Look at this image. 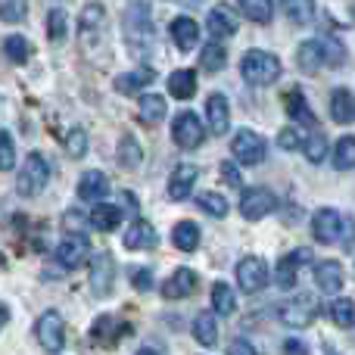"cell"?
<instances>
[{
	"instance_id": "6da1fadb",
	"label": "cell",
	"mask_w": 355,
	"mask_h": 355,
	"mask_svg": "<svg viewBox=\"0 0 355 355\" xmlns=\"http://www.w3.org/2000/svg\"><path fill=\"white\" fill-rule=\"evenodd\" d=\"M125 37H128L131 50H135L137 56H150L156 28H153V16H150L147 0H135V3L125 10Z\"/></svg>"
},
{
	"instance_id": "7a4b0ae2",
	"label": "cell",
	"mask_w": 355,
	"mask_h": 355,
	"mask_svg": "<svg viewBox=\"0 0 355 355\" xmlns=\"http://www.w3.org/2000/svg\"><path fill=\"white\" fill-rule=\"evenodd\" d=\"M296 60H300L302 72H318L321 66H343L346 53L337 41L331 37H318V41H306L296 50Z\"/></svg>"
},
{
	"instance_id": "3957f363",
	"label": "cell",
	"mask_w": 355,
	"mask_h": 355,
	"mask_svg": "<svg viewBox=\"0 0 355 355\" xmlns=\"http://www.w3.org/2000/svg\"><path fill=\"white\" fill-rule=\"evenodd\" d=\"M240 72L250 85L262 87V85H275L281 78V60L268 50H246L240 60Z\"/></svg>"
},
{
	"instance_id": "277c9868",
	"label": "cell",
	"mask_w": 355,
	"mask_h": 355,
	"mask_svg": "<svg viewBox=\"0 0 355 355\" xmlns=\"http://www.w3.org/2000/svg\"><path fill=\"white\" fill-rule=\"evenodd\" d=\"M50 181V166L47 159H44L41 153H28V159L22 162V168H19V178H16V193L19 196H37L44 187H47Z\"/></svg>"
},
{
	"instance_id": "5b68a950",
	"label": "cell",
	"mask_w": 355,
	"mask_h": 355,
	"mask_svg": "<svg viewBox=\"0 0 355 355\" xmlns=\"http://www.w3.org/2000/svg\"><path fill=\"white\" fill-rule=\"evenodd\" d=\"M315 315H318V302H315V296H309V293L293 296L290 302L281 306V321L287 327H296V331H302V327L312 324Z\"/></svg>"
},
{
	"instance_id": "8992f818",
	"label": "cell",
	"mask_w": 355,
	"mask_h": 355,
	"mask_svg": "<svg viewBox=\"0 0 355 355\" xmlns=\"http://www.w3.org/2000/svg\"><path fill=\"white\" fill-rule=\"evenodd\" d=\"M172 137H175L178 147L196 150L202 141H206V128H202V122L196 119V112H178L175 122H172Z\"/></svg>"
},
{
	"instance_id": "52a82bcc",
	"label": "cell",
	"mask_w": 355,
	"mask_h": 355,
	"mask_svg": "<svg viewBox=\"0 0 355 355\" xmlns=\"http://www.w3.org/2000/svg\"><path fill=\"white\" fill-rule=\"evenodd\" d=\"M231 150H234V159L243 162V166H259V162L265 159V141L250 128L234 131Z\"/></svg>"
},
{
	"instance_id": "ba28073f",
	"label": "cell",
	"mask_w": 355,
	"mask_h": 355,
	"mask_svg": "<svg viewBox=\"0 0 355 355\" xmlns=\"http://www.w3.org/2000/svg\"><path fill=\"white\" fill-rule=\"evenodd\" d=\"M277 206V196L268 187H250L243 190V200H240V212L246 221H259L265 215H271Z\"/></svg>"
},
{
	"instance_id": "9c48e42d",
	"label": "cell",
	"mask_w": 355,
	"mask_h": 355,
	"mask_svg": "<svg viewBox=\"0 0 355 355\" xmlns=\"http://www.w3.org/2000/svg\"><path fill=\"white\" fill-rule=\"evenodd\" d=\"M35 334H37V343L47 352H60L66 346V324H62V318L56 312H44L35 324Z\"/></svg>"
},
{
	"instance_id": "30bf717a",
	"label": "cell",
	"mask_w": 355,
	"mask_h": 355,
	"mask_svg": "<svg viewBox=\"0 0 355 355\" xmlns=\"http://www.w3.org/2000/svg\"><path fill=\"white\" fill-rule=\"evenodd\" d=\"M237 284L243 293H259L268 284V265L259 256H246L243 262L237 265Z\"/></svg>"
},
{
	"instance_id": "8fae6325",
	"label": "cell",
	"mask_w": 355,
	"mask_h": 355,
	"mask_svg": "<svg viewBox=\"0 0 355 355\" xmlns=\"http://www.w3.org/2000/svg\"><path fill=\"white\" fill-rule=\"evenodd\" d=\"M53 256L62 268H78V265L91 256V243H87L85 234H69L66 240H60V246H56Z\"/></svg>"
},
{
	"instance_id": "7c38bea8",
	"label": "cell",
	"mask_w": 355,
	"mask_h": 355,
	"mask_svg": "<svg viewBox=\"0 0 355 355\" xmlns=\"http://www.w3.org/2000/svg\"><path fill=\"white\" fill-rule=\"evenodd\" d=\"M112 281H116V259L110 252H100L91 262V290L94 296H110Z\"/></svg>"
},
{
	"instance_id": "4fadbf2b",
	"label": "cell",
	"mask_w": 355,
	"mask_h": 355,
	"mask_svg": "<svg viewBox=\"0 0 355 355\" xmlns=\"http://www.w3.org/2000/svg\"><path fill=\"white\" fill-rule=\"evenodd\" d=\"M312 262V250H293L287 252V256L277 262V271H275V281L281 290H293L296 287V271H300V265Z\"/></svg>"
},
{
	"instance_id": "5bb4252c",
	"label": "cell",
	"mask_w": 355,
	"mask_h": 355,
	"mask_svg": "<svg viewBox=\"0 0 355 355\" xmlns=\"http://www.w3.org/2000/svg\"><path fill=\"white\" fill-rule=\"evenodd\" d=\"M312 234L318 243H334L343 234V218L337 209H318L312 218Z\"/></svg>"
},
{
	"instance_id": "9a60e30c",
	"label": "cell",
	"mask_w": 355,
	"mask_h": 355,
	"mask_svg": "<svg viewBox=\"0 0 355 355\" xmlns=\"http://www.w3.org/2000/svg\"><path fill=\"white\" fill-rule=\"evenodd\" d=\"M206 122H209L212 135H227V128H231V106H227V97L212 94V97L206 100Z\"/></svg>"
},
{
	"instance_id": "2e32d148",
	"label": "cell",
	"mask_w": 355,
	"mask_h": 355,
	"mask_svg": "<svg viewBox=\"0 0 355 355\" xmlns=\"http://www.w3.org/2000/svg\"><path fill=\"white\" fill-rule=\"evenodd\" d=\"M168 31H172V37H175V47L184 50V53H190V50L196 47V41H200V25L190 16H178Z\"/></svg>"
},
{
	"instance_id": "e0dca14e",
	"label": "cell",
	"mask_w": 355,
	"mask_h": 355,
	"mask_svg": "<svg viewBox=\"0 0 355 355\" xmlns=\"http://www.w3.org/2000/svg\"><path fill=\"white\" fill-rule=\"evenodd\" d=\"M196 166H178L172 178H168V200L181 202L190 196V190H193V181H196Z\"/></svg>"
},
{
	"instance_id": "ac0fdd59",
	"label": "cell",
	"mask_w": 355,
	"mask_h": 355,
	"mask_svg": "<svg viewBox=\"0 0 355 355\" xmlns=\"http://www.w3.org/2000/svg\"><path fill=\"white\" fill-rule=\"evenodd\" d=\"M193 290H196V275L190 268H178L175 275L162 284V296H166V300H184V296H190Z\"/></svg>"
},
{
	"instance_id": "d6986e66",
	"label": "cell",
	"mask_w": 355,
	"mask_h": 355,
	"mask_svg": "<svg viewBox=\"0 0 355 355\" xmlns=\"http://www.w3.org/2000/svg\"><path fill=\"white\" fill-rule=\"evenodd\" d=\"M156 243H159V237H156V227L150 225V221H135V225L128 227V234H125V246L135 252L153 250Z\"/></svg>"
},
{
	"instance_id": "ffe728a7",
	"label": "cell",
	"mask_w": 355,
	"mask_h": 355,
	"mask_svg": "<svg viewBox=\"0 0 355 355\" xmlns=\"http://www.w3.org/2000/svg\"><path fill=\"white\" fill-rule=\"evenodd\" d=\"M78 196L81 200H91V202H100L103 196H110V178L103 172H85L78 181Z\"/></svg>"
},
{
	"instance_id": "44dd1931",
	"label": "cell",
	"mask_w": 355,
	"mask_h": 355,
	"mask_svg": "<svg viewBox=\"0 0 355 355\" xmlns=\"http://www.w3.org/2000/svg\"><path fill=\"white\" fill-rule=\"evenodd\" d=\"M284 106H287V112H290V119H293V122H300V125H318V119H315L312 106H309V100L302 97L300 87H290L287 97H284Z\"/></svg>"
},
{
	"instance_id": "7402d4cb",
	"label": "cell",
	"mask_w": 355,
	"mask_h": 355,
	"mask_svg": "<svg viewBox=\"0 0 355 355\" xmlns=\"http://www.w3.org/2000/svg\"><path fill=\"white\" fill-rule=\"evenodd\" d=\"M209 31H212L215 37H231V35H237V16L231 12V6L218 3L212 12H209Z\"/></svg>"
},
{
	"instance_id": "603a6c76",
	"label": "cell",
	"mask_w": 355,
	"mask_h": 355,
	"mask_svg": "<svg viewBox=\"0 0 355 355\" xmlns=\"http://www.w3.org/2000/svg\"><path fill=\"white\" fill-rule=\"evenodd\" d=\"M315 284H318L324 293H337L340 287H343V268H340L337 262H318L315 265Z\"/></svg>"
},
{
	"instance_id": "cb8c5ba5",
	"label": "cell",
	"mask_w": 355,
	"mask_h": 355,
	"mask_svg": "<svg viewBox=\"0 0 355 355\" xmlns=\"http://www.w3.org/2000/svg\"><path fill=\"white\" fill-rule=\"evenodd\" d=\"M168 94L175 100H190L196 94V72L193 69H178L168 75Z\"/></svg>"
},
{
	"instance_id": "d4e9b609",
	"label": "cell",
	"mask_w": 355,
	"mask_h": 355,
	"mask_svg": "<svg viewBox=\"0 0 355 355\" xmlns=\"http://www.w3.org/2000/svg\"><path fill=\"white\" fill-rule=\"evenodd\" d=\"M137 112H141L144 125H159L162 119H166L168 106H166V100H162L159 94H147V97H141V103H137Z\"/></svg>"
},
{
	"instance_id": "484cf974",
	"label": "cell",
	"mask_w": 355,
	"mask_h": 355,
	"mask_svg": "<svg viewBox=\"0 0 355 355\" xmlns=\"http://www.w3.org/2000/svg\"><path fill=\"white\" fill-rule=\"evenodd\" d=\"M119 221H122V209L119 206H106V202H97L91 212V227L94 231H116Z\"/></svg>"
},
{
	"instance_id": "4316f807",
	"label": "cell",
	"mask_w": 355,
	"mask_h": 355,
	"mask_svg": "<svg viewBox=\"0 0 355 355\" xmlns=\"http://www.w3.org/2000/svg\"><path fill=\"white\" fill-rule=\"evenodd\" d=\"M119 334H125V327H119L116 318H110V315L97 318V321H94V327H91V340L97 346H112L119 340Z\"/></svg>"
},
{
	"instance_id": "83f0119b",
	"label": "cell",
	"mask_w": 355,
	"mask_h": 355,
	"mask_svg": "<svg viewBox=\"0 0 355 355\" xmlns=\"http://www.w3.org/2000/svg\"><path fill=\"white\" fill-rule=\"evenodd\" d=\"M331 116H334V122H340V125H349L352 119H355L352 94L346 91V87H340V91H334V97H331Z\"/></svg>"
},
{
	"instance_id": "f1b7e54d",
	"label": "cell",
	"mask_w": 355,
	"mask_h": 355,
	"mask_svg": "<svg viewBox=\"0 0 355 355\" xmlns=\"http://www.w3.org/2000/svg\"><path fill=\"white\" fill-rule=\"evenodd\" d=\"M172 243H175L181 252H193L196 246H200V227H196L193 221H181V225H175Z\"/></svg>"
},
{
	"instance_id": "f546056e",
	"label": "cell",
	"mask_w": 355,
	"mask_h": 355,
	"mask_svg": "<svg viewBox=\"0 0 355 355\" xmlns=\"http://www.w3.org/2000/svg\"><path fill=\"white\" fill-rule=\"evenodd\" d=\"M193 337L200 346H215L218 343V324H215V318L209 312H200L193 321Z\"/></svg>"
},
{
	"instance_id": "4dcf8cb0",
	"label": "cell",
	"mask_w": 355,
	"mask_h": 355,
	"mask_svg": "<svg viewBox=\"0 0 355 355\" xmlns=\"http://www.w3.org/2000/svg\"><path fill=\"white\" fill-rule=\"evenodd\" d=\"M281 6L290 22L296 25H309L315 19V0H281Z\"/></svg>"
},
{
	"instance_id": "1f68e13d",
	"label": "cell",
	"mask_w": 355,
	"mask_h": 355,
	"mask_svg": "<svg viewBox=\"0 0 355 355\" xmlns=\"http://www.w3.org/2000/svg\"><path fill=\"white\" fill-rule=\"evenodd\" d=\"M212 309L218 315H234L237 312V296H234V287H227L225 281H218L212 287Z\"/></svg>"
},
{
	"instance_id": "d6a6232c",
	"label": "cell",
	"mask_w": 355,
	"mask_h": 355,
	"mask_svg": "<svg viewBox=\"0 0 355 355\" xmlns=\"http://www.w3.org/2000/svg\"><path fill=\"white\" fill-rule=\"evenodd\" d=\"M334 166H337L340 172H349L355 166V137L352 135H343L337 141V147H334Z\"/></svg>"
},
{
	"instance_id": "836d02e7",
	"label": "cell",
	"mask_w": 355,
	"mask_h": 355,
	"mask_svg": "<svg viewBox=\"0 0 355 355\" xmlns=\"http://www.w3.org/2000/svg\"><path fill=\"white\" fill-rule=\"evenodd\" d=\"M3 53L10 56V62H16V66H22V62H28L31 56V44L25 35H10L3 41Z\"/></svg>"
},
{
	"instance_id": "e575fe53",
	"label": "cell",
	"mask_w": 355,
	"mask_h": 355,
	"mask_svg": "<svg viewBox=\"0 0 355 355\" xmlns=\"http://www.w3.org/2000/svg\"><path fill=\"white\" fill-rule=\"evenodd\" d=\"M150 81H153V72H150V69H137V72L119 75V78H116V91L119 94H135V91H141L144 85H150Z\"/></svg>"
},
{
	"instance_id": "d590c367",
	"label": "cell",
	"mask_w": 355,
	"mask_h": 355,
	"mask_svg": "<svg viewBox=\"0 0 355 355\" xmlns=\"http://www.w3.org/2000/svg\"><path fill=\"white\" fill-rule=\"evenodd\" d=\"M119 162H122V168H137L144 162V150L135 137L125 135L122 141H119Z\"/></svg>"
},
{
	"instance_id": "8d00e7d4",
	"label": "cell",
	"mask_w": 355,
	"mask_h": 355,
	"mask_svg": "<svg viewBox=\"0 0 355 355\" xmlns=\"http://www.w3.org/2000/svg\"><path fill=\"white\" fill-rule=\"evenodd\" d=\"M240 3V10H243V16L246 19H252V22H262V25H268L271 22V0H237Z\"/></svg>"
},
{
	"instance_id": "74e56055",
	"label": "cell",
	"mask_w": 355,
	"mask_h": 355,
	"mask_svg": "<svg viewBox=\"0 0 355 355\" xmlns=\"http://www.w3.org/2000/svg\"><path fill=\"white\" fill-rule=\"evenodd\" d=\"M327 315H331V321L337 327H352V300H346V296L334 300L331 306H327Z\"/></svg>"
},
{
	"instance_id": "f35d334b",
	"label": "cell",
	"mask_w": 355,
	"mask_h": 355,
	"mask_svg": "<svg viewBox=\"0 0 355 355\" xmlns=\"http://www.w3.org/2000/svg\"><path fill=\"white\" fill-rule=\"evenodd\" d=\"M300 150L306 153L309 162H321V159L327 156V141H324V135H321V131H315L312 137H306V141L300 144Z\"/></svg>"
},
{
	"instance_id": "ab89813d",
	"label": "cell",
	"mask_w": 355,
	"mask_h": 355,
	"mask_svg": "<svg viewBox=\"0 0 355 355\" xmlns=\"http://www.w3.org/2000/svg\"><path fill=\"white\" fill-rule=\"evenodd\" d=\"M200 209L202 212H209L212 218H225L227 212H231V206H227V200L221 193H200Z\"/></svg>"
},
{
	"instance_id": "60d3db41",
	"label": "cell",
	"mask_w": 355,
	"mask_h": 355,
	"mask_svg": "<svg viewBox=\"0 0 355 355\" xmlns=\"http://www.w3.org/2000/svg\"><path fill=\"white\" fill-rule=\"evenodd\" d=\"M225 62H227V53L218 41H212L206 50H202V69H206V72H221Z\"/></svg>"
},
{
	"instance_id": "b9f144b4",
	"label": "cell",
	"mask_w": 355,
	"mask_h": 355,
	"mask_svg": "<svg viewBox=\"0 0 355 355\" xmlns=\"http://www.w3.org/2000/svg\"><path fill=\"white\" fill-rule=\"evenodd\" d=\"M16 166V144L6 131H0V172H10Z\"/></svg>"
},
{
	"instance_id": "7bdbcfd3",
	"label": "cell",
	"mask_w": 355,
	"mask_h": 355,
	"mask_svg": "<svg viewBox=\"0 0 355 355\" xmlns=\"http://www.w3.org/2000/svg\"><path fill=\"white\" fill-rule=\"evenodd\" d=\"M0 19H3V22H22L25 0H0Z\"/></svg>"
},
{
	"instance_id": "ee69618b",
	"label": "cell",
	"mask_w": 355,
	"mask_h": 355,
	"mask_svg": "<svg viewBox=\"0 0 355 355\" xmlns=\"http://www.w3.org/2000/svg\"><path fill=\"white\" fill-rule=\"evenodd\" d=\"M47 35L53 37V41H62V37H66V12L62 10L47 12Z\"/></svg>"
},
{
	"instance_id": "f6af8a7d",
	"label": "cell",
	"mask_w": 355,
	"mask_h": 355,
	"mask_svg": "<svg viewBox=\"0 0 355 355\" xmlns=\"http://www.w3.org/2000/svg\"><path fill=\"white\" fill-rule=\"evenodd\" d=\"M66 150H69V156H85L87 153V135L81 128H72L69 131V137H66Z\"/></svg>"
},
{
	"instance_id": "bcb514c9",
	"label": "cell",
	"mask_w": 355,
	"mask_h": 355,
	"mask_svg": "<svg viewBox=\"0 0 355 355\" xmlns=\"http://www.w3.org/2000/svg\"><path fill=\"white\" fill-rule=\"evenodd\" d=\"M100 22H103V6H100V3H87L85 10H81V31L97 28Z\"/></svg>"
},
{
	"instance_id": "7dc6e473",
	"label": "cell",
	"mask_w": 355,
	"mask_h": 355,
	"mask_svg": "<svg viewBox=\"0 0 355 355\" xmlns=\"http://www.w3.org/2000/svg\"><path fill=\"white\" fill-rule=\"evenodd\" d=\"M277 144H281V150H300V131L296 128H284L281 135H277Z\"/></svg>"
},
{
	"instance_id": "c3c4849f",
	"label": "cell",
	"mask_w": 355,
	"mask_h": 355,
	"mask_svg": "<svg viewBox=\"0 0 355 355\" xmlns=\"http://www.w3.org/2000/svg\"><path fill=\"white\" fill-rule=\"evenodd\" d=\"M131 284H135L137 290H153V271H150V268L131 271Z\"/></svg>"
},
{
	"instance_id": "681fc988",
	"label": "cell",
	"mask_w": 355,
	"mask_h": 355,
	"mask_svg": "<svg viewBox=\"0 0 355 355\" xmlns=\"http://www.w3.org/2000/svg\"><path fill=\"white\" fill-rule=\"evenodd\" d=\"M227 355H259V352L250 340H234V343L227 346Z\"/></svg>"
},
{
	"instance_id": "f907efd6",
	"label": "cell",
	"mask_w": 355,
	"mask_h": 355,
	"mask_svg": "<svg viewBox=\"0 0 355 355\" xmlns=\"http://www.w3.org/2000/svg\"><path fill=\"white\" fill-rule=\"evenodd\" d=\"M221 178H225V184H231V187H240V172L234 162H221Z\"/></svg>"
},
{
	"instance_id": "816d5d0a",
	"label": "cell",
	"mask_w": 355,
	"mask_h": 355,
	"mask_svg": "<svg viewBox=\"0 0 355 355\" xmlns=\"http://www.w3.org/2000/svg\"><path fill=\"white\" fill-rule=\"evenodd\" d=\"M284 352L287 355H309V349L300 343V340H287V343H284Z\"/></svg>"
},
{
	"instance_id": "f5cc1de1",
	"label": "cell",
	"mask_w": 355,
	"mask_h": 355,
	"mask_svg": "<svg viewBox=\"0 0 355 355\" xmlns=\"http://www.w3.org/2000/svg\"><path fill=\"white\" fill-rule=\"evenodd\" d=\"M66 227H72V234H85V221H81L78 215H72V212L66 215Z\"/></svg>"
},
{
	"instance_id": "db71d44e",
	"label": "cell",
	"mask_w": 355,
	"mask_h": 355,
	"mask_svg": "<svg viewBox=\"0 0 355 355\" xmlns=\"http://www.w3.org/2000/svg\"><path fill=\"white\" fill-rule=\"evenodd\" d=\"M6 318H10V312H6V309H3V306H0V327H3V324H6Z\"/></svg>"
},
{
	"instance_id": "11a10c76",
	"label": "cell",
	"mask_w": 355,
	"mask_h": 355,
	"mask_svg": "<svg viewBox=\"0 0 355 355\" xmlns=\"http://www.w3.org/2000/svg\"><path fill=\"white\" fill-rule=\"evenodd\" d=\"M137 355H159V352H153V349H141Z\"/></svg>"
},
{
	"instance_id": "9f6ffc18",
	"label": "cell",
	"mask_w": 355,
	"mask_h": 355,
	"mask_svg": "<svg viewBox=\"0 0 355 355\" xmlns=\"http://www.w3.org/2000/svg\"><path fill=\"white\" fill-rule=\"evenodd\" d=\"M0 265H6V259H3V252H0Z\"/></svg>"
}]
</instances>
